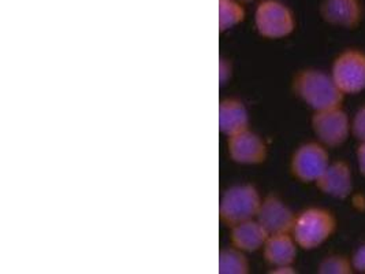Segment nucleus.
<instances>
[{
    "label": "nucleus",
    "instance_id": "f257e3e1",
    "mask_svg": "<svg viewBox=\"0 0 365 274\" xmlns=\"http://www.w3.org/2000/svg\"><path fill=\"white\" fill-rule=\"evenodd\" d=\"M292 89L314 111L341 107L345 101V93L334 83L331 74L317 68L297 71L293 77Z\"/></svg>",
    "mask_w": 365,
    "mask_h": 274
},
{
    "label": "nucleus",
    "instance_id": "f03ea898",
    "mask_svg": "<svg viewBox=\"0 0 365 274\" xmlns=\"http://www.w3.org/2000/svg\"><path fill=\"white\" fill-rule=\"evenodd\" d=\"M336 230V218L330 210L309 207L296 217L292 235L299 248L312 251L331 239Z\"/></svg>",
    "mask_w": 365,
    "mask_h": 274
},
{
    "label": "nucleus",
    "instance_id": "7ed1b4c3",
    "mask_svg": "<svg viewBox=\"0 0 365 274\" xmlns=\"http://www.w3.org/2000/svg\"><path fill=\"white\" fill-rule=\"evenodd\" d=\"M260 205L262 198L253 186H234L225 191L220 201L219 215L225 225L234 226L257 217Z\"/></svg>",
    "mask_w": 365,
    "mask_h": 274
},
{
    "label": "nucleus",
    "instance_id": "20e7f679",
    "mask_svg": "<svg viewBox=\"0 0 365 274\" xmlns=\"http://www.w3.org/2000/svg\"><path fill=\"white\" fill-rule=\"evenodd\" d=\"M255 24L257 34L269 40L284 39L296 29L292 10L279 0H263L256 9Z\"/></svg>",
    "mask_w": 365,
    "mask_h": 274
},
{
    "label": "nucleus",
    "instance_id": "39448f33",
    "mask_svg": "<svg viewBox=\"0 0 365 274\" xmlns=\"http://www.w3.org/2000/svg\"><path fill=\"white\" fill-rule=\"evenodd\" d=\"M311 126L317 141L327 148H338L351 136V120L342 106L315 111Z\"/></svg>",
    "mask_w": 365,
    "mask_h": 274
},
{
    "label": "nucleus",
    "instance_id": "423d86ee",
    "mask_svg": "<svg viewBox=\"0 0 365 274\" xmlns=\"http://www.w3.org/2000/svg\"><path fill=\"white\" fill-rule=\"evenodd\" d=\"M332 80L346 95H359L365 91V54L357 49L341 52L332 62Z\"/></svg>",
    "mask_w": 365,
    "mask_h": 274
},
{
    "label": "nucleus",
    "instance_id": "0eeeda50",
    "mask_svg": "<svg viewBox=\"0 0 365 274\" xmlns=\"http://www.w3.org/2000/svg\"><path fill=\"white\" fill-rule=\"evenodd\" d=\"M330 163L331 159L327 147L319 141H311L301 144L294 151L290 161V171L301 183L311 184L322 177Z\"/></svg>",
    "mask_w": 365,
    "mask_h": 274
},
{
    "label": "nucleus",
    "instance_id": "6e6552de",
    "mask_svg": "<svg viewBox=\"0 0 365 274\" xmlns=\"http://www.w3.org/2000/svg\"><path fill=\"white\" fill-rule=\"evenodd\" d=\"M320 17L331 26L353 31L363 22V3L361 0H323Z\"/></svg>",
    "mask_w": 365,
    "mask_h": 274
},
{
    "label": "nucleus",
    "instance_id": "1a4fd4ad",
    "mask_svg": "<svg viewBox=\"0 0 365 274\" xmlns=\"http://www.w3.org/2000/svg\"><path fill=\"white\" fill-rule=\"evenodd\" d=\"M296 217L297 215L278 196L268 195L264 201H262L256 218L268 235H278L292 233Z\"/></svg>",
    "mask_w": 365,
    "mask_h": 274
},
{
    "label": "nucleus",
    "instance_id": "9d476101",
    "mask_svg": "<svg viewBox=\"0 0 365 274\" xmlns=\"http://www.w3.org/2000/svg\"><path fill=\"white\" fill-rule=\"evenodd\" d=\"M227 148L232 161L242 165L263 163L268 155L264 140L248 129L229 136Z\"/></svg>",
    "mask_w": 365,
    "mask_h": 274
},
{
    "label": "nucleus",
    "instance_id": "9b49d317",
    "mask_svg": "<svg viewBox=\"0 0 365 274\" xmlns=\"http://www.w3.org/2000/svg\"><path fill=\"white\" fill-rule=\"evenodd\" d=\"M317 189L334 199L345 201L353 192V173L346 161H334L315 183Z\"/></svg>",
    "mask_w": 365,
    "mask_h": 274
},
{
    "label": "nucleus",
    "instance_id": "f8f14e48",
    "mask_svg": "<svg viewBox=\"0 0 365 274\" xmlns=\"http://www.w3.org/2000/svg\"><path fill=\"white\" fill-rule=\"evenodd\" d=\"M297 243L292 233L269 235L263 245L267 263L274 268L293 266L297 258Z\"/></svg>",
    "mask_w": 365,
    "mask_h": 274
},
{
    "label": "nucleus",
    "instance_id": "ddd939ff",
    "mask_svg": "<svg viewBox=\"0 0 365 274\" xmlns=\"http://www.w3.org/2000/svg\"><path fill=\"white\" fill-rule=\"evenodd\" d=\"M250 117L247 107L238 99H225L219 106V129L226 136L248 129Z\"/></svg>",
    "mask_w": 365,
    "mask_h": 274
},
{
    "label": "nucleus",
    "instance_id": "4468645a",
    "mask_svg": "<svg viewBox=\"0 0 365 274\" xmlns=\"http://www.w3.org/2000/svg\"><path fill=\"white\" fill-rule=\"evenodd\" d=\"M266 229L262 223L255 220L245 223H237L232 226V245L244 253H255L263 248L266 240L268 239Z\"/></svg>",
    "mask_w": 365,
    "mask_h": 274
},
{
    "label": "nucleus",
    "instance_id": "2eb2a0df",
    "mask_svg": "<svg viewBox=\"0 0 365 274\" xmlns=\"http://www.w3.org/2000/svg\"><path fill=\"white\" fill-rule=\"evenodd\" d=\"M219 273L247 274L250 273V263L244 251L238 248H226L219 254Z\"/></svg>",
    "mask_w": 365,
    "mask_h": 274
},
{
    "label": "nucleus",
    "instance_id": "dca6fc26",
    "mask_svg": "<svg viewBox=\"0 0 365 274\" xmlns=\"http://www.w3.org/2000/svg\"><path fill=\"white\" fill-rule=\"evenodd\" d=\"M245 10L235 0H219V31L225 32L242 22Z\"/></svg>",
    "mask_w": 365,
    "mask_h": 274
},
{
    "label": "nucleus",
    "instance_id": "f3484780",
    "mask_svg": "<svg viewBox=\"0 0 365 274\" xmlns=\"http://www.w3.org/2000/svg\"><path fill=\"white\" fill-rule=\"evenodd\" d=\"M320 274H353L354 268L351 258L342 254H332L323 258L317 266Z\"/></svg>",
    "mask_w": 365,
    "mask_h": 274
},
{
    "label": "nucleus",
    "instance_id": "a211bd4d",
    "mask_svg": "<svg viewBox=\"0 0 365 274\" xmlns=\"http://www.w3.org/2000/svg\"><path fill=\"white\" fill-rule=\"evenodd\" d=\"M351 136L359 143L365 141V104H363L351 118Z\"/></svg>",
    "mask_w": 365,
    "mask_h": 274
},
{
    "label": "nucleus",
    "instance_id": "6ab92c4d",
    "mask_svg": "<svg viewBox=\"0 0 365 274\" xmlns=\"http://www.w3.org/2000/svg\"><path fill=\"white\" fill-rule=\"evenodd\" d=\"M351 262H353V268L354 272L357 273L365 274V243L361 244L353 254L351 257Z\"/></svg>",
    "mask_w": 365,
    "mask_h": 274
},
{
    "label": "nucleus",
    "instance_id": "aec40b11",
    "mask_svg": "<svg viewBox=\"0 0 365 274\" xmlns=\"http://www.w3.org/2000/svg\"><path fill=\"white\" fill-rule=\"evenodd\" d=\"M356 158H357V166L361 176L365 177V141L360 143L356 150Z\"/></svg>",
    "mask_w": 365,
    "mask_h": 274
},
{
    "label": "nucleus",
    "instance_id": "412c9836",
    "mask_svg": "<svg viewBox=\"0 0 365 274\" xmlns=\"http://www.w3.org/2000/svg\"><path fill=\"white\" fill-rule=\"evenodd\" d=\"M272 273H296V270L293 269V266H282V268H275Z\"/></svg>",
    "mask_w": 365,
    "mask_h": 274
},
{
    "label": "nucleus",
    "instance_id": "4be33fe9",
    "mask_svg": "<svg viewBox=\"0 0 365 274\" xmlns=\"http://www.w3.org/2000/svg\"><path fill=\"white\" fill-rule=\"evenodd\" d=\"M241 1H252V0H241Z\"/></svg>",
    "mask_w": 365,
    "mask_h": 274
}]
</instances>
